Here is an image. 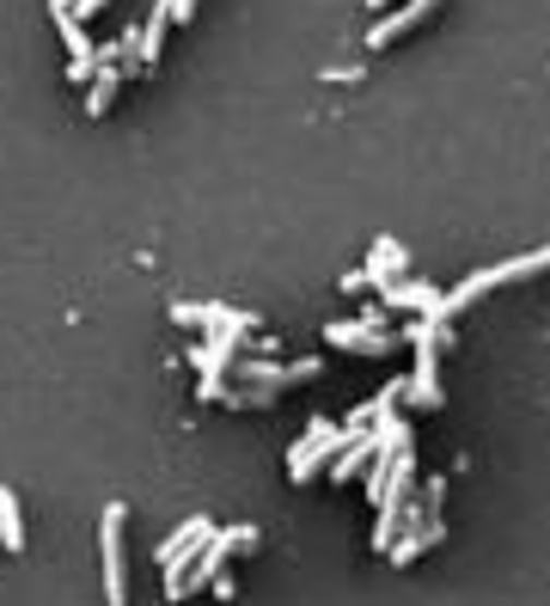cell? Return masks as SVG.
Listing matches in <instances>:
<instances>
[{"instance_id":"cell-9","label":"cell","mask_w":550,"mask_h":606,"mask_svg":"<svg viewBox=\"0 0 550 606\" xmlns=\"http://www.w3.org/2000/svg\"><path fill=\"white\" fill-rule=\"evenodd\" d=\"M373 460H380V436L367 429V436H355L349 448L336 453V460H331V466H324V472H331L336 484H349V478H367V466H373Z\"/></svg>"},{"instance_id":"cell-8","label":"cell","mask_w":550,"mask_h":606,"mask_svg":"<svg viewBox=\"0 0 550 606\" xmlns=\"http://www.w3.org/2000/svg\"><path fill=\"white\" fill-rule=\"evenodd\" d=\"M367 282L373 288H385V282H404V270H410V251L397 246V239H373V251H367Z\"/></svg>"},{"instance_id":"cell-13","label":"cell","mask_w":550,"mask_h":606,"mask_svg":"<svg viewBox=\"0 0 550 606\" xmlns=\"http://www.w3.org/2000/svg\"><path fill=\"white\" fill-rule=\"evenodd\" d=\"M166 25H171V0H153L147 7V25H141V68H153L159 62V44H166Z\"/></svg>"},{"instance_id":"cell-15","label":"cell","mask_w":550,"mask_h":606,"mask_svg":"<svg viewBox=\"0 0 550 606\" xmlns=\"http://www.w3.org/2000/svg\"><path fill=\"white\" fill-rule=\"evenodd\" d=\"M0 545L7 551H25V514H19V497L0 484Z\"/></svg>"},{"instance_id":"cell-16","label":"cell","mask_w":550,"mask_h":606,"mask_svg":"<svg viewBox=\"0 0 550 606\" xmlns=\"http://www.w3.org/2000/svg\"><path fill=\"white\" fill-rule=\"evenodd\" d=\"M227 312L232 307H220V300H202V307H190V300H171V319H178V325H227Z\"/></svg>"},{"instance_id":"cell-2","label":"cell","mask_w":550,"mask_h":606,"mask_svg":"<svg viewBox=\"0 0 550 606\" xmlns=\"http://www.w3.org/2000/svg\"><path fill=\"white\" fill-rule=\"evenodd\" d=\"M251 325H263L258 312H239V307H232L227 325H214L208 343H196V349H190V368H196L202 380H208V373H227L232 361H239V337H244Z\"/></svg>"},{"instance_id":"cell-14","label":"cell","mask_w":550,"mask_h":606,"mask_svg":"<svg viewBox=\"0 0 550 606\" xmlns=\"http://www.w3.org/2000/svg\"><path fill=\"white\" fill-rule=\"evenodd\" d=\"M122 80H129V74H122V62H98V74H92V86H86V117H105Z\"/></svg>"},{"instance_id":"cell-1","label":"cell","mask_w":550,"mask_h":606,"mask_svg":"<svg viewBox=\"0 0 550 606\" xmlns=\"http://www.w3.org/2000/svg\"><path fill=\"white\" fill-rule=\"evenodd\" d=\"M349 429H343V423H331V417H312L306 423V436L294 441V453H288V478L294 484H306V478H319L324 466H331L336 453L349 448Z\"/></svg>"},{"instance_id":"cell-17","label":"cell","mask_w":550,"mask_h":606,"mask_svg":"<svg viewBox=\"0 0 550 606\" xmlns=\"http://www.w3.org/2000/svg\"><path fill=\"white\" fill-rule=\"evenodd\" d=\"M196 19V0H171V25H190Z\"/></svg>"},{"instance_id":"cell-19","label":"cell","mask_w":550,"mask_h":606,"mask_svg":"<svg viewBox=\"0 0 550 606\" xmlns=\"http://www.w3.org/2000/svg\"><path fill=\"white\" fill-rule=\"evenodd\" d=\"M367 7H392V0H367Z\"/></svg>"},{"instance_id":"cell-4","label":"cell","mask_w":550,"mask_h":606,"mask_svg":"<svg viewBox=\"0 0 550 606\" xmlns=\"http://www.w3.org/2000/svg\"><path fill=\"white\" fill-rule=\"evenodd\" d=\"M324 343L331 349H355V356H392L397 343V331H373V325H361V319H336V325H324Z\"/></svg>"},{"instance_id":"cell-10","label":"cell","mask_w":550,"mask_h":606,"mask_svg":"<svg viewBox=\"0 0 550 606\" xmlns=\"http://www.w3.org/2000/svg\"><path fill=\"white\" fill-rule=\"evenodd\" d=\"M214 539V521H208V514H190V521H183V527L178 533H171V539L166 545H159V563H178V558H196V551H202V545H208Z\"/></svg>"},{"instance_id":"cell-12","label":"cell","mask_w":550,"mask_h":606,"mask_svg":"<svg viewBox=\"0 0 550 606\" xmlns=\"http://www.w3.org/2000/svg\"><path fill=\"white\" fill-rule=\"evenodd\" d=\"M538 270H550V246L519 251V258H507V264H489V288H502V282H526V276H538Z\"/></svg>"},{"instance_id":"cell-6","label":"cell","mask_w":550,"mask_h":606,"mask_svg":"<svg viewBox=\"0 0 550 606\" xmlns=\"http://www.w3.org/2000/svg\"><path fill=\"white\" fill-rule=\"evenodd\" d=\"M441 539H446V521H441V514H422V521H410V527L397 533V545L385 551V558H392V563H416L428 545H441Z\"/></svg>"},{"instance_id":"cell-18","label":"cell","mask_w":550,"mask_h":606,"mask_svg":"<svg viewBox=\"0 0 550 606\" xmlns=\"http://www.w3.org/2000/svg\"><path fill=\"white\" fill-rule=\"evenodd\" d=\"M98 7H110V0H74V19H80V25H92V13H98Z\"/></svg>"},{"instance_id":"cell-11","label":"cell","mask_w":550,"mask_h":606,"mask_svg":"<svg viewBox=\"0 0 550 606\" xmlns=\"http://www.w3.org/2000/svg\"><path fill=\"white\" fill-rule=\"evenodd\" d=\"M56 25H61V37H68V49H74V80H92V74H98V49H92V32L80 25L74 13H56Z\"/></svg>"},{"instance_id":"cell-5","label":"cell","mask_w":550,"mask_h":606,"mask_svg":"<svg viewBox=\"0 0 550 606\" xmlns=\"http://www.w3.org/2000/svg\"><path fill=\"white\" fill-rule=\"evenodd\" d=\"M380 307L385 312H441V288L434 282H422V276H404V282H385L380 288Z\"/></svg>"},{"instance_id":"cell-3","label":"cell","mask_w":550,"mask_h":606,"mask_svg":"<svg viewBox=\"0 0 550 606\" xmlns=\"http://www.w3.org/2000/svg\"><path fill=\"white\" fill-rule=\"evenodd\" d=\"M122 521H129V509H122V502H105V521H98V558H105V601L110 606L129 601V570H122Z\"/></svg>"},{"instance_id":"cell-7","label":"cell","mask_w":550,"mask_h":606,"mask_svg":"<svg viewBox=\"0 0 550 606\" xmlns=\"http://www.w3.org/2000/svg\"><path fill=\"white\" fill-rule=\"evenodd\" d=\"M434 7H441V0H397L392 13H385L380 25L367 32V44H373V49H385V44H392V37H404V32H410V25H422V19L434 13Z\"/></svg>"}]
</instances>
